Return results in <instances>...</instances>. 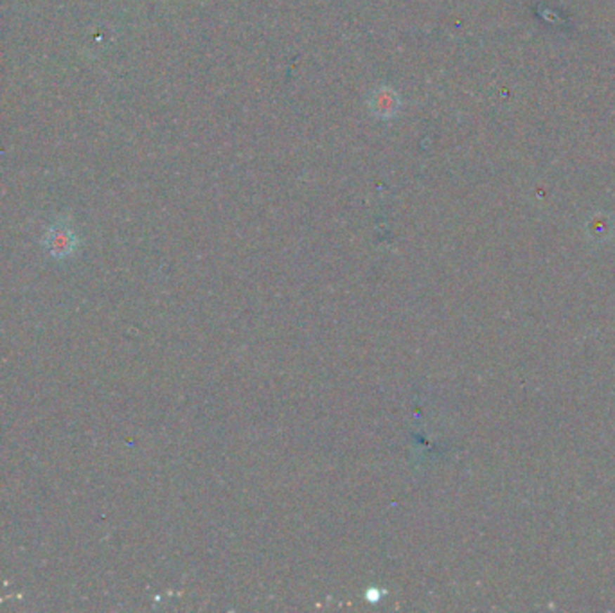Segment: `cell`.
<instances>
[{
	"mask_svg": "<svg viewBox=\"0 0 615 613\" xmlns=\"http://www.w3.org/2000/svg\"><path fill=\"white\" fill-rule=\"evenodd\" d=\"M41 243L54 259H67L78 248V235L67 221H56L45 232Z\"/></svg>",
	"mask_w": 615,
	"mask_h": 613,
	"instance_id": "obj_1",
	"label": "cell"
}]
</instances>
